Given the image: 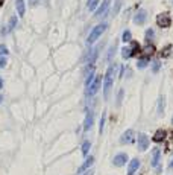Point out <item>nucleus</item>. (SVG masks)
I'll use <instances>...</instances> for the list:
<instances>
[{
    "label": "nucleus",
    "mask_w": 173,
    "mask_h": 175,
    "mask_svg": "<svg viewBox=\"0 0 173 175\" xmlns=\"http://www.w3.org/2000/svg\"><path fill=\"white\" fill-rule=\"evenodd\" d=\"M115 73H117V66L115 64H111V66L108 67L106 75H105V79H103V94H105V98H108V94H109V90H111V87H112Z\"/></svg>",
    "instance_id": "f257e3e1"
},
{
    "label": "nucleus",
    "mask_w": 173,
    "mask_h": 175,
    "mask_svg": "<svg viewBox=\"0 0 173 175\" xmlns=\"http://www.w3.org/2000/svg\"><path fill=\"white\" fill-rule=\"evenodd\" d=\"M105 29H106V24L105 23H102V24H97L96 28L91 31V34L88 35V38H87V43L88 44H93V43L100 37V35H102L103 32H105Z\"/></svg>",
    "instance_id": "f03ea898"
},
{
    "label": "nucleus",
    "mask_w": 173,
    "mask_h": 175,
    "mask_svg": "<svg viewBox=\"0 0 173 175\" xmlns=\"http://www.w3.org/2000/svg\"><path fill=\"white\" fill-rule=\"evenodd\" d=\"M138 50H140V46L137 44V43H132L131 46H127V47H123V49H122V55H123L125 59H127V58H131L132 55H135Z\"/></svg>",
    "instance_id": "7ed1b4c3"
},
{
    "label": "nucleus",
    "mask_w": 173,
    "mask_h": 175,
    "mask_svg": "<svg viewBox=\"0 0 173 175\" xmlns=\"http://www.w3.org/2000/svg\"><path fill=\"white\" fill-rule=\"evenodd\" d=\"M157 23H158L159 28H169L172 24V19H170V15L167 12H164V14H159L157 17Z\"/></svg>",
    "instance_id": "20e7f679"
},
{
    "label": "nucleus",
    "mask_w": 173,
    "mask_h": 175,
    "mask_svg": "<svg viewBox=\"0 0 173 175\" xmlns=\"http://www.w3.org/2000/svg\"><path fill=\"white\" fill-rule=\"evenodd\" d=\"M100 84H102V76H97L96 79L91 82V85L88 87V96H94L100 89Z\"/></svg>",
    "instance_id": "39448f33"
},
{
    "label": "nucleus",
    "mask_w": 173,
    "mask_h": 175,
    "mask_svg": "<svg viewBox=\"0 0 173 175\" xmlns=\"http://www.w3.org/2000/svg\"><path fill=\"white\" fill-rule=\"evenodd\" d=\"M147 146H149V137L141 133L138 136V149L140 151H146V149H147Z\"/></svg>",
    "instance_id": "423d86ee"
},
{
    "label": "nucleus",
    "mask_w": 173,
    "mask_h": 175,
    "mask_svg": "<svg viewBox=\"0 0 173 175\" xmlns=\"http://www.w3.org/2000/svg\"><path fill=\"white\" fill-rule=\"evenodd\" d=\"M93 163H94V157H88V159L82 163L80 166H79V169H78V174H84L87 169H90L91 166H93Z\"/></svg>",
    "instance_id": "0eeeda50"
},
{
    "label": "nucleus",
    "mask_w": 173,
    "mask_h": 175,
    "mask_svg": "<svg viewBox=\"0 0 173 175\" xmlns=\"http://www.w3.org/2000/svg\"><path fill=\"white\" fill-rule=\"evenodd\" d=\"M146 17H147L146 11H144V9H140L138 12L134 15V23H135V24H143V23L146 21Z\"/></svg>",
    "instance_id": "6e6552de"
},
{
    "label": "nucleus",
    "mask_w": 173,
    "mask_h": 175,
    "mask_svg": "<svg viewBox=\"0 0 173 175\" xmlns=\"http://www.w3.org/2000/svg\"><path fill=\"white\" fill-rule=\"evenodd\" d=\"M15 24H17V17L14 15V17H11V20H9V23H8V26H5V28L2 29V35H6V34H9L14 28H15Z\"/></svg>",
    "instance_id": "1a4fd4ad"
},
{
    "label": "nucleus",
    "mask_w": 173,
    "mask_h": 175,
    "mask_svg": "<svg viewBox=\"0 0 173 175\" xmlns=\"http://www.w3.org/2000/svg\"><path fill=\"white\" fill-rule=\"evenodd\" d=\"M132 139H134V131H132V129H127V131H125L123 136L120 137V142H122L123 145H126V143H131Z\"/></svg>",
    "instance_id": "9d476101"
},
{
    "label": "nucleus",
    "mask_w": 173,
    "mask_h": 175,
    "mask_svg": "<svg viewBox=\"0 0 173 175\" xmlns=\"http://www.w3.org/2000/svg\"><path fill=\"white\" fill-rule=\"evenodd\" d=\"M126 161H127V155H126V154H118V155H115V157H114V160H112V163L117 166V168L123 166Z\"/></svg>",
    "instance_id": "9b49d317"
},
{
    "label": "nucleus",
    "mask_w": 173,
    "mask_h": 175,
    "mask_svg": "<svg viewBox=\"0 0 173 175\" xmlns=\"http://www.w3.org/2000/svg\"><path fill=\"white\" fill-rule=\"evenodd\" d=\"M159 160H161V152H159L158 148H155V149H153V155H152V166H153V168H158Z\"/></svg>",
    "instance_id": "f8f14e48"
},
{
    "label": "nucleus",
    "mask_w": 173,
    "mask_h": 175,
    "mask_svg": "<svg viewBox=\"0 0 173 175\" xmlns=\"http://www.w3.org/2000/svg\"><path fill=\"white\" fill-rule=\"evenodd\" d=\"M140 168V160H137V159H134V160H131V163H129V168H127V175H134V172Z\"/></svg>",
    "instance_id": "ddd939ff"
},
{
    "label": "nucleus",
    "mask_w": 173,
    "mask_h": 175,
    "mask_svg": "<svg viewBox=\"0 0 173 175\" xmlns=\"http://www.w3.org/2000/svg\"><path fill=\"white\" fill-rule=\"evenodd\" d=\"M108 6H109V0H103V3L99 6V9L96 11V17H100V15H105L106 11H108Z\"/></svg>",
    "instance_id": "4468645a"
},
{
    "label": "nucleus",
    "mask_w": 173,
    "mask_h": 175,
    "mask_svg": "<svg viewBox=\"0 0 173 175\" xmlns=\"http://www.w3.org/2000/svg\"><path fill=\"white\" fill-rule=\"evenodd\" d=\"M15 8H17V12L20 17L24 15V11H26V6H24V0H15Z\"/></svg>",
    "instance_id": "2eb2a0df"
},
{
    "label": "nucleus",
    "mask_w": 173,
    "mask_h": 175,
    "mask_svg": "<svg viewBox=\"0 0 173 175\" xmlns=\"http://www.w3.org/2000/svg\"><path fill=\"white\" fill-rule=\"evenodd\" d=\"M166 139V131L164 129H158L157 133H155V136H153V142H162V140Z\"/></svg>",
    "instance_id": "dca6fc26"
},
{
    "label": "nucleus",
    "mask_w": 173,
    "mask_h": 175,
    "mask_svg": "<svg viewBox=\"0 0 173 175\" xmlns=\"http://www.w3.org/2000/svg\"><path fill=\"white\" fill-rule=\"evenodd\" d=\"M91 126H93V113H87L85 124H84V129H85V131H88Z\"/></svg>",
    "instance_id": "f3484780"
},
{
    "label": "nucleus",
    "mask_w": 173,
    "mask_h": 175,
    "mask_svg": "<svg viewBox=\"0 0 173 175\" xmlns=\"http://www.w3.org/2000/svg\"><path fill=\"white\" fill-rule=\"evenodd\" d=\"M153 52H155V47H153V46H150V44H149V46H146L144 50H143V54H144L143 58H147V59H149V56L153 54Z\"/></svg>",
    "instance_id": "a211bd4d"
},
{
    "label": "nucleus",
    "mask_w": 173,
    "mask_h": 175,
    "mask_svg": "<svg viewBox=\"0 0 173 175\" xmlns=\"http://www.w3.org/2000/svg\"><path fill=\"white\" fill-rule=\"evenodd\" d=\"M97 3H99V0H88V3H87L88 9L90 11H94L96 8H97Z\"/></svg>",
    "instance_id": "6ab92c4d"
},
{
    "label": "nucleus",
    "mask_w": 173,
    "mask_h": 175,
    "mask_svg": "<svg viewBox=\"0 0 173 175\" xmlns=\"http://www.w3.org/2000/svg\"><path fill=\"white\" fill-rule=\"evenodd\" d=\"M147 63H149V59H147V58H141V59L137 61V67H138V69H143V67L147 66Z\"/></svg>",
    "instance_id": "aec40b11"
},
{
    "label": "nucleus",
    "mask_w": 173,
    "mask_h": 175,
    "mask_svg": "<svg viewBox=\"0 0 173 175\" xmlns=\"http://www.w3.org/2000/svg\"><path fill=\"white\" fill-rule=\"evenodd\" d=\"M93 81H94V70H91L90 75H88V78H87V81H85V85H87V87H90Z\"/></svg>",
    "instance_id": "412c9836"
},
{
    "label": "nucleus",
    "mask_w": 173,
    "mask_h": 175,
    "mask_svg": "<svg viewBox=\"0 0 173 175\" xmlns=\"http://www.w3.org/2000/svg\"><path fill=\"white\" fill-rule=\"evenodd\" d=\"M90 148H91V143L90 142H84V145H82V154L87 155L88 151H90Z\"/></svg>",
    "instance_id": "4be33fe9"
},
{
    "label": "nucleus",
    "mask_w": 173,
    "mask_h": 175,
    "mask_svg": "<svg viewBox=\"0 0 173 175\" xmlns=\"http://www.w3.org/2000/svg\"><path fill=\"white\" fill-rule=\"evenodd\" d=\"M132 38V35H131V31H125L123 32V37H122V40L125 41V43H127V41H129Z\"/></svg>",
    "instance_id": "5701e85b"
},
{
    "label": "nucleus",
    "mask_w": 173,
    "mask_h": 175,
    "mask_svg": "<svg viewBox=\"0 0 173 175\" xmlns=\"http://www.w3.org/2000/svg\"><path fill=\"white\" fill-rule=\"evenodd\" d=\"M153 29H147V31H146V41H150V40H153Z\"/></svg>",
    "instance_id": "b1692460"
},
{
    "label": "nucleus",
    "mask_w": 173,
    "mask_h": 175,
    "mask_svg": "<svg viewBox=\"0 0 173 175\" xmlns=\"http://www.w3.org/2000/svg\"><path fill=\"white\" fill-rule=\"evenodd\" d=\"M159 67H161V63H159L158 59H155V61H153V64H152V70H153V73H157L158 70H159Z\"/></svg>",
    "instance_id": "393cba45"
},
{
    "label": "nucleus",
    "mask_w": 173,
    "mask_h": 175,
    "mask_svg": "<svg viewBox=\"0 0 173 175\" xmlns=\"http://www.w3.org/2000/svg\"><path fill=\"white\" fill-rule=\"evenodd\" d=\"M115 50H117V46H111V49H109V54H108V59H109V61L112 59V56H114V54H115Z\"/></svg>",
    "instance_id": "a878e982"
},
{
    "label": "nucleus",
    "mask_w": 173,
    "mask_h": 175,
    "mask_svg": "<svg viewBox=\"0 0 173 175\" xmlns=\"http://www.w3.org/2000/svg\"><path fill=\"white\" fill-rule=\"evenodd\" d=\"M6 55H8V47L0 44V56H6Z\"/></svg>",
    "instance_id": "bb28decb"
},
{
    "label": "nucleus",
    "mask_w": 173,
    "mask_h": 175,
    "mask_svg": "<svg viewBox=\"0 0 173 175\" xmlns=\"http://www.w3.org/2000/svg\"><path fill=\"white\" fill-rule=\"evenodd\" d=\"M103 125H105V113L102 114V119H100V128H99V133L100 134L103 133Z\"/></svg>",
    "instance_id": "cd10ccee"
},
{
    "label": "nucleus",
    "mask_w": 173,
    "mask_h": 175,
    "mask_svg": "<svg viewBox=\"0 0 173 175\" xmlns=\"http://www.w3.org/2000/svg\"><path fill=\"white\" fill-rule=\"evenodd\" d=\"M170 50H172V46H167V47H166V50H162V52H161L162 58H166V56H167V55L170 54Z\"/></svg>",
    "instance_id": "c85d7f7f"
},
{
    "label": "nucleus",
    "mask_w": 173,
    "mask_h": 175,
    "mask_svg": "<svg viewBox=\"0 0 173 175\" xmlns=\"http://www.w3.org/2000/svg\"><path fill=\"white\" fill-rule=\"evenodd\" d=\"M0 67H6V56H0Z\"/></svg>",
    "instance_id": "c756f323"
},
{
    "label": "nucleus",
    "mask_w": 173,
    "mask_h": 175,
    "mask_svg": "<svg viewBox=\"0 0 173 175\" xmlns=\"http://www.w3.org/2000/svg\"><path fill=\"white\" fill-rule=\"evenodd\" d=\"M158 113L162 114V98H159V104H158Z\"/></svg>",
    "instance_id": "7c9ffc66"
},
{
    "label": "nucleus",
    "mask_w": 173,
    "mask_h": 175,
    "mask_svg": "<svg viewBox=\"0 0 173 175\" xmlns=\"http://www.w3.org/2000/svg\"><path fill=\"white\" fill-rule=\"evenodd\" d=\"M169 169L173 171V159H172V161H170V164H169Z\"/></svg>",
    "instance_id": "2f4dec72"
},
{
    "label": "nucleus",
    "mask_w": 173,
    "mask_h": 175,
    "mask_svg": "<svg viewBox=\"0 0 173 175\" xmlns=\"http://www.w3.org/2000/svg\"><path fill=\"white\" fill-rule=\"evenodd\" d=\"M2 87H3V79L0 78V89H2Z\"/></svg>",
    "instance_id": "473e14b6"
},
{
    "label": "nucleus",
    "mask_w": 173,
    "mask_h": 175,
    "mask_svg": "<svg viewBox=\"0 0 173 175\" xmlns=\"http://www.w3.org/2000/svg\"><path fill=\"white\" fill-rule=\"evenodd\" d=\"M84 175H93V171H90V172H87V174H84Z\"/></svg>",
    "instance_id": "72a5a7b5"
},
{
    "label": "nucleus",
    "mask_w": 173,
    "mask_h": 175,
    "mask_svg": "<svg viewBox=\"0 0 173 175\" xmlns=\"http://www.w3.org/2000/svg\"><path fill=\"white\" fill-rule=\"evenodd\" d=\"M2 101H3V96H2V94H0V102H2Z\"/></svg>",
    "instance_id": "f704fd0d"
},
{
    "label": "nucleus",
    "mask_w": 173,
    "mask_h": 175,
    "mask_svg": "<svg viewBox=\"0 0 173 175\" xmlns=\"http://www.w3.org/2000/svg\"><path fill=\"white\" fill-rule=\"evenodd\" d=\"M5 3V0H0V5H3Z\"/></svg>",
    "instance_id": "c9c22d12"
},
{
    "label": "nucleus",
    "mask_w": 173,
    "mask_h": 175,
    "mask_svg": "<svg viewBox=\"0 0 173 175\" xmlns=\"http://www.w3.org/2000/svg\"><path fill=\"white\" fill-rule=\"evenodd\" d=\"M172 124H173V119H172Z\"/></svg>",
    "instance_id": "e433bc0d"
}]
</instances>
